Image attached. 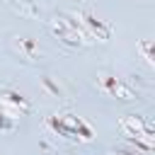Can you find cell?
I'll use <instances>...</instances> for the list:
<instances>
[{"mask_svg":"<svg viewBox=\"0 0 155 155\" xmlns=\"http://www.w3.org/2000/svg\"><path fill=\"white\" fill-rule=\"evenodd\" d=\"M109 155H131V153H124V150H114V153H109Z\"/></svg>","mask_w":155,"mask_h":155,"instance_id":"obj_10","label":"cell"},{"mask_svg":"<svg viewBox=\"0 0 155 155\" xmlns=\"http://www.w3.org/2000/svg\"><path fill=\"white\" fill-rule=\"evenodd\" d=\"M0 104L7 107L12 116L29 111V99H27L22 92H17V90H2V92H0Z\"/></svg>","mask_w":155,"mask_h":155,"instance_id":"obj_6","label":"cell"},{"mask_svg":"<svg viewBox=\"0 0 155 155\" xmlns=\"http://www.w3.org/2000/svg\"><path fill=\"white\" fill-rule=\"evenodd\" d=\"M15 46H17V51H19L24 58H36V56H39V44H36L34 39H27V36H24V39H17Z\"/></svg>","mask_w":155,"mask_h":155,"instance_id":"obj_8","label":"cell"},{"mask_svg":"<svg viewBox=\"0 0 155 155\" xmlns=\"http://www.w3.org/2000/svg\"><path fill=\"white\" fill-rule=\"evenodd\" d=\"M48 29H51V34H53L61 44H65V46H70V48H85V46L92 44L90 36H87V34L80 29V24L73 19L70 12L56 15V17L48 22Z\"/></svg>","mask_w":155,"mask_h":155,"instance_id":"obj_3","label":"cell"},{"mask_svg":"<svg viewBox=\"0 0 155 155\" xmlns=\"http://www.w3.org/2000/svg\"><path fill=\"white\" fill-rule=\"evenodd\" d=\"M119 128L126 136V140L131 145H136L143 153H153L155 150V131L150 126V121H145L138 114H126L119 119Z\"/></svg>","mask_w":155,"mask_h":155,"instance_id":"obj_2","label":"cell"},{"mask_svg":"<svg viewBox=\"0 0 155 155\" xmlns=\"http://www.w3.org/2000/svg\"><path fill=\"white\" fill-rule=\"evenodd\" d=\"M17 128V121L10 111H2L0 109V131H15Z\"/></svg>","mask_w":155,"mask_h":155,"instance_id":"obj_9","label":"cell"},{"mask_svg":"<svg viewBox=\"0 0 155 155\" xmlns=\"http://www.w3.org/2000/svg\"><path fill=\"white\" fill-rule=\"evenodd\" d=\"M46 126L61 136V138H68V140H75V143H90L94 138V131L87 121H82L80 116L75 114H53L46 119Z\"/></svg>","mask_w":155,"mask_h":155,"instance_id":"obj_1","label":"cell"},{"mask_svg":"<svg viewBox=\"0 0 155 155\" xmlns=\"http://www.w3.org/2000/svg\"><path fill=\"white\" fill-rule=\"evenodd\" d=\"M94 87H97L102 94L111 97V99H136L133 85H131L126 78L116 75V73H97Z\"/></svg>","mask_w":155,"mask_h":155,"instance_id":"obj_5","label":"cell"},{"mask_svg":"<svg viewBox=\"0 0 155 155\" xmlns=\"http://www.w3.org/2000/svg\"><path fill=\"white\" fill-rule=\"evenodd\" d=\"M136 51L140 53V58H143V63L148 68H155V53H153V41L150 39H140L136 44Z\"/></svg>","mask_w":155,"mask_h":155,"instance_id":"obj_7","label":"cell"},{"mask_svg":"<svg viewBox=\"0 0 155 155\" xmlns=\"http://www.w3.org/2000/svg\"><path fill=\"white\" fill-rule=\"evenodd\" d=\"M73 15V19L80 24V29L90 36V41L92 44H104V41H109L111 39V34H114V27L107 22V19H102V17H97L94 12H90V10H73L70 12Z\"/></svg>","mask_w":155,"mask_h":155,"instance_id":"obj_4","label":"cell"}]
</instances>
